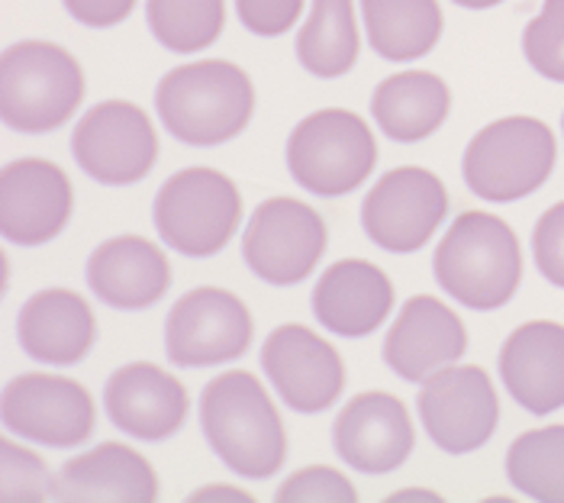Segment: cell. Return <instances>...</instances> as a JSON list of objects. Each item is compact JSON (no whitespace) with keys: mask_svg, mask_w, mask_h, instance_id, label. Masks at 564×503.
I'll return each mask as SVG.
<instances>
[{"mask_svg":"<svg viewBox=\"0 0 564 503\" xmlns=\"http://www.w3.org/2000/svg\"><path fill=\"white\" fill-rule=\"evenodd\" d=\"M200 426L210 449L242 478L261 481L284 464V422L252 372H226L207 384L200 397Z\"/></svg>","mask_w":564,"mask_h":503,"instance_id":"1","label":"cell"},{"mask_svg":"<svg viewBox=\"0 0 564 503\" xmlns=\"http://www.w3.org/2000/svg\"><path fill=\"white\" fill-rule=\"evenodd\" d=\"M155 107L174 139L187 146H219L249 126L256 87L232 62H191L162 78Z\"/></svg>","mask_w":564,"mask_h":503,"instance_id":"2","label":"cell"},{"mask_svg":"<svg viewBox=\"0 0 564 503\" xmlns=\"http://www.w3.org/2000/svg\"><path fill=\"white\" fill-rule=\"evenodd\" d=\"M435 281L471 310L503 307L522 278L517 233L494 213H462L435 249Z\"/></svg>","mask_w":564,"mask_h":503,"instance_id":"3","label":"cell"},{"mask_svg":"<svg viewBox=\"0 0 564 503\" xmlns=\"http://www.w3.org/2000/svg\"><path fill=\"white\" fill-rule=\"evenodd\" d=\"M85 97V75L55 42H17L0 58V114L17 132H48L65 124Z\"/></svg>","mask_w":564,"mask_h":503,"instance_id":"4","label":"cell"},{"mask_svg":"<svg viewBox=\"0 0 564 503\" xmlns=\"http://www.w3.org/2000/svg\"><path fill=\"white\" fill-rule=\"evenodd\" d=\"M555 136L535 117L484 126L465 152V181L484 201H520L545 184L555 168Z\"/></svg>","mask_w":564,"mask_h":503,"instance_id":"5","label":"cell"},{"mask_svg":"<svg viewBox=\"0 0 564 503\" xmlns=\"http://www.w3.org/2000/svg\"><path fill=\"white\" fill-rule=\"evenodd\" d=\"M288 165L304 191L339 197L355 191L378 165V142L361 117L319 110L291 132Z\"/></svg>","mask_w":564,"mask_h":503,"instance_id":"6","label":"cell"},{"mask_svg":"<svg viewBox=\"0 0 564 503\" xmlns=\"http://www.w3.org/2000/svg\"><path fill=\"white\" fill-rule=\"evenodd\" d=\"M242 197L236 184L214 168H187L165 181L155 197L159 236L184 255H214L236 233Z\"/></svg>","mask_w":564,"mask_h":503,"instance_id":"7","label":"cell"},{"mask_svg":"<svg viewBox=\"0 0 564 503\" xmlns=\"http://www.w3.org/2000/svg\"><path fill=\"white\" fill-rule=\"evenodd\" d=\"M252 333V313L236 293L197 288L172 307L165 323V349L177 368H210L246 355Z\"/></svg>","mask_w":564,"mask_h":503,"instance_id":"8","label":"cell"},{"mask_svg":"<svg viewBox=\"0 0 564 503\" xmlns=\"http://www.w3.org/2000/svg\"><path fill=\"white\" fill-rule=\"evenodd\" d=\"M420 417L442 452H475L500 419L494 381L478 365H445L420 390Z\"/></svg>","mask_w":564,"mask_h":503,"instance_id":"9","label":"cell"},{"mask_svg":"<svg viewBox=\"0 0 564 503\" xmlns=\"http://www.w3.org/2000/svg\"><path fill=\"white\" fill-rule=\"evenodd\" d=\"M75 162L100 184H135L142 181L155 159L159 139L142 114L130 100H107L87 110L72 136Z\"/></svg>","mask_w":564,"mask_h":503,"instance_id":"10","label":"cell"},{"mask_svg":"<svg viewBox=\"0 0 564 503\" xmlns=\"http://www.w3.org/2000/svg\"><path fill=\"white\" fill-rule=\"evenodd\" d=\"M326 252V223L294 197L264 201L242 236L249 268L271 285H297L319 265Z\"/></svg>","mask_w":564,"mask_h":503,"instance_id":"11","label":"cell"},{"mask_svg":"<svg viewBox=\"0 0 564 503\" xmlns=\"http://www.w3.org/2000/svg\"><path fill=\"white\" fill-rule=\"evenodd\" d=\"M448 213L445 184L426 168H393L365 197V233L388 252L423 249Z\"/></svg>","mask_w":564,"mask_h":503,"instance_id":"12","label":"cell"},{"mask_svg":"<svg viewBox=\"0 0 564 503\" xmlns=\"http://www.w3.org/2000/svg\"><path fill=\"white\" fill-rule=\"evenodd\" d=\"M3 426L52 449H72L94 432V400L72 377L20 375L3 390Z\"/></svg>","mask_w":564,"mask_h":503,"instance_id":"13","label":"cell"},{"mask_svg":"<svg viewBox=\"0 0 564 503\" xmlns=\"http://www.w3.org/2000/svg\"><path fill=\"white\" fill-rule=\"evenodd\" d=\"M261 365L278 397L301 414L326 410L346 387V365L339 352L323 335L297 323L268 335L261 349Z\"/></svg>","mask_w":564,"mask_h":503,"instance_id":"14","label":"cell"},{"mask_svg":"<svg viewBox=\"0 0 564 503\" xmlns=\"http://www.w3.org/2000/svg\"><path fill=\"white\" fill-rule=\"evenodd\" d=\"M72 181L45 159H20L0 171V233L17 246H43L72 216Z\"/></svg>","mask_w":564,"mask_h":503,"instance_id":"15","label":"cell"},{"mask_svg":"<svg viewBox=\"0 0 564 503\" xmlns=\"http://www.w3.org/2000/svg\"><path fill=\"white\" fill-rule=\"evenodd\" d=\"M413 422L393 394L368 390L348 400V407L336 419L333 446L361 474H388L400 468L413 452Z\"/></svg>","mask_w":564,"mask_h":503,"instance_id":"16","label":"cell"},{"mask_svg":"<svg viewBox=\"0 0 564 503\" xmlns=\"http://www.w3.org/2000/svg\"><path fill=\"white\" fill-rule=\"evenodd\" d=\"M468 349L465 323L435 297H413L403 303L384 339V362L403 381H426L438 368L458 362Z\"/></svg>","mask_w":564,"mask_h":503,"instance_id":"17","label":"cell"},{"mask_svg":"<svg viewBox=\"0 0 564 503\" xmlns=\"http://www.w3.org/2000/svg\"><path fill=\"white\" fill-rule=\"evenodd\" d=\"M104 404L113 426L149 442L174 436L187 417L184 384L149 362H132L113 372L104 390Z\"/></svg>","mask_w":564,"mask_h":503,"instance_id":"18","label":"cell"},{"mask_svg":"<svg viewBox=\"0 0 564 503\" xmlns=\"http://www.w3.org/2000/svg\"><path fill=\"white\" fill-rule=\"evenodd\" d=\"M500 377L510 397L535 417L564 407V327L535 320L503 342Z\"/></svg>","mask_w":564,"mask_h":503,"instance_id":"19","label":"cell"},{"mask_svg":"<svg viewBox=\"0 0 564 503\" xmlns=\"http://www.w3.org/2000/svg\"><path fill=\"white\" fill-rule=\"evenodd\" d=\"M393 307L391 278L365 261V258H343L336 261L313 291V313L316 320L339 335L375 333Z\"/></svg>","mask_w":564,"mask_h":503,"instance_id":"20","label":"cell"},{"mask_svg":"<svg viewBox=\"0 0 564 503\" xmlns=\"http://www.w3.org/2000/svg\"><path fill=\"white\" fill-rule=\"evenodd\" d=\"M87 285L110 307L142 310L169 291L172 265L155 243L142 236H117L90 255Z\"/></svg>","mask_w":564,"mask_h":503,"instance_id":"21","label":"cell"},{"mask_svg":"<svg viewBox=\"0 0 564 503\" xmlns=\"http://www.w3.org/2000/svg\"><path fill=\"white\" fill-rule=\"evenodd\" d=\"M17 339L36 362L75 365L85 358L97 339V320L82 293L52 288L33 293L20 307Z\"/></svg>","mask_w":564,"mask_h":503,"instance_id":"22","label":"cell"},{"mask_svg":"<svg viewBox=\"0 0 564 503\" xmlns=\"http://www.w3.org/2000/svg\"><path fill=\"white\" fill-rule=\"evenodd\" d=\"M52 497L145 503L159 497V478L135 449L123 442H104L62 464L52 481Z\"/></svg>","mask_w":564,"mask_h":503,"instance_id":"23","label":"cell"},{"mask_svg":"<svg viewBox=\"0 0 564 503\" xmlns=\"http://www.w3.org/2000/svg\"><path fill=\"white\" fill-rule=\"evenodd\" d=\"M448 87L433 72H403L375 87L371 114L397 142H420L448 117Z\"/></svg>","mask_w":564,"mask_h":503,"instance_id":"24","label":"cell"},{"mask_svg":"<svg viewBox=\"0 0 564 503\" xmlns=\"http://www.w3.org/2000/svg\"><path fill=\"white\" fill-rule=\"evenodd\" d=\"M371 49L388 62H413L433 52L442 36L435 0H361Z\"/></svg>","mask_w":564,"mask_h":503,"instance_id":"25","label":"cell"},{"mask_svg":"<svg viewBox=\"0 0 564 503\" xmlns=\"http://www.w3.org/2000/svg\"><path fill=\"white\" fill-rule=\"evenodd\" d=\"M358 26L351 0H313L310 20L297 36V58L319 78H339L358 62Z\"/></svg>","mask_w":564,"mask_h":503,"instance_id":"26","label":"cell"},{"mask_svg":"<svg viewBox=\"0 0 564 503\" xmlns=\"http://www.w3.org/2000/svg\"><path fill=\"white\" fill-rule=\"evenodd\" d=\"M507 474L525 497L564 503V426L522 432L507 452Z\"/></svg>","mask_w":564,"mask_h":503,"instance_id":"27","label":"cell"},{"mask_svg":"<svg viewBox=\"0 0 564 503\" xmlns=\"http://www.w3.org/2000/svg\"><path fill=\"white\" fill-rule=\"evenodd\" d=\"M145 17L152 36L172 52H200L226 26V0H149Z\"/></svg>","mask_w":564,"mask_h":503,"instance_id":"28","label":"cell"},{"mask_svg":"<svg viewBox=\"0 0 564 503\" xmlns=\"http://www.w3.org/2000/svg\"><path fill=\"white\" fill-rule=\"evenodd\" d=\"M522 49L542 78L564 84V0H545L542 13L525 26Z\"/></svg>","mask_w":564,"mask_h":503,"instance_id":"29","label":"cell"},{"mask_svg":"<svg viewBox=\"0 0 564 503\" xmlns=\"http://www.w3.org/2000/svg\"><path fill=\"white\" fill-rule=\"evenodd\" d=\"M0 456H3V484H0L3 501H45V494H52L48 468L36 452L3 439Z\"/></svg>","mask_w":564,"mask_h":503,"instance_id":"30","label":"cell"},{"mask_svg":"<svg viewBox=\"0 0 564 503\" xmlns=\"http://www.w3.org/2000/svg\"><path fill=\"white\" fill-rule=\"evenodd\" d=\"M278 501H358V494H355V484L336 468L313 464L291 474L281 484Z\"/></svg>","mask_w":564,"mask_h":503,"instance_id":"31","label":"cell"},{"mask_svg":"<svg viewBox=\"0 0 564 503\" xmlns=\"http://www.w3.org/2000/svg\"><path fill=\"white\" fill-rule=\"evenodd\" d=\"M532 255H535V265L539 271L552 281L564 288V201L555 204L552 210L542 213V220L535 223V233H532Z\"/></svg>","mask_w":564,"mask_h":503,"instance_id":"32","label":"cell"},{"mask_svg":"<svg viewBox=\"0 0 564 503\" xmlns=\"http://www.w3.org/2000/svg\"><path fill=\"white\" fill-rule=\"evenodd\" d=\"M236 10L256 36H281L304 13V0H236Z\"/></svg>","mask_w":564,"mask_h":503,"instance_id":"33","label":"cell"},{"mask_svg":"<svg viewBox=\"0 0 564 503\" xmlns=\"http://www.w3.org/2000/svg\"><path fill=\"white\" fill-rule=\"evenodd\" d=\"M65 7L87 26H117L130 17L135 0H65Z\"/></svg>","mask_w":564,"mask_h":503,"instance_id":"34","label":"cell"},{"mask_svg":"<svg viewBox=\"0 0 564 503\" xmlns=\"http://www.w3.org/2000/svg\"><path fill=\"white\" fill-rule=\"evenodd\" d=\"M210 497H232V501H249V494L246 491H236V488H223V484H217V488H204V491H197L191 501H210Z\"/></svg>","mask_w":564,"mask_h":503,"instance_id":"35","label":"cell"},{"mask_svg":"<svg viewBox=\"0 0 564 503\" xmlns=\"http://www.w3.org/2000/svg\"><path fill=\"white\" fill-rule=\"evenodd\" d=\"M406 497H423V501H438V494H433V491H397L391 501H406Z\"/></svg>","mask_w":564,"mask_h":503,"instance_id":"36","label":"cell"},{"mask_svg":"<svg viewBox=\"0 0 564 503\" xmlns=\"http://www.w3.org/2000/svg\"><path fill=\"white\" fill-rule=\"evenodd\" d=\"M458 7H468V10H487V7H497L503 0H455Z\"/></svg>","mask_w":564,"mask_h":503,"instance_id":"37","label":"cell"},{"mask_svg":"<svg viewBox=\"0 0 564 503\" xmlns=\"http://www.w3.org/2000/svg\"><path fill=\"white\" fill-rule=\"evenodd\" d=\"M562 124H564V120H562Z\"/></svg>","mask_w":564,"mask_h":503,"instance_id":"38","label":"cell"}]
</instances>
